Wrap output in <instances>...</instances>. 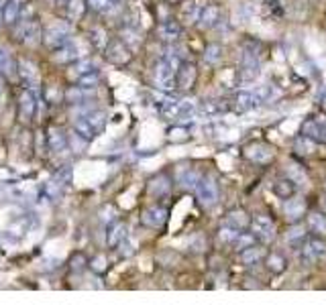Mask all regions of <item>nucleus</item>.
Returning a JSON list of instances; mask_svg holds the SVG:
<instances>
[{"label": "nucleus", "instance_id": "17", "mask_svg": "<svg viewBox=\"0 0 326 305\" xmlns=\"http://www.w3.org/2000/svg\"><path fill=\"white\" fill-rule=\"evenodd\" d=\"M157 35L161 37L163 41L171 43V41H177L179 35H182V27L175 23V21H163L157 29Z\"/></svg>", "mask_w": 326, "mask_h": 305}, {"label": "nucleus", "instance_id": "23", "mask_svg": "<svg viewBox=\"0 0 326 305\" xmlns=\"http://www.w3.org/2000/svg\"><path fill=\"white\" fill-rule=\"evenodd\" d=\"M304 135L308 137H316V139H324L326 141V120H308L304 126Z\"/></svg>", "mask_w": 326, "mask_h": 305}, {"label": "nucleus", "instance_id": "45", "mask_svg": "<svg viewBox=\"0 0 326 305\" xmlns=\"http://www.w3.org/2000/svg\"><path fill=\"white\" fill-rule=\"evenodd\" d=\"M76 69L80 71V75H84V73H88V71H94V61H92V59H82V61L76 65Z\"/></svg>", "mask_w": 326, "mask_h": 305}, {"label": "nucleus", "instance_id": "5", "mask_svg": "<svg viewBox=\"0 0 326 305\" xmlns=\"http://www.w3.org/2000/svg\"><path fill=\"white\" fill-rule=\"evenodd\" d=\"M43 43L49 47L51 51H57L61 47H65L69 43V31L61 25L57 27H49L45 33H43Z\"/></svg>", "mask_w": 326, "mask_h": 305}, {"label": "nucleus", "instance_id": "44", "mask_svg": "<svg viewBox=\"0 0 326 305\" xmlns=\"http://www.w3.org/2000/svg\"><path fill=\"white\" fill-rule=\"evenodd\" d=\"M169 141H173V143H177V141H186L188 139V130L184 128V126H173L171 130H169Z\"/></svg>", "mask_w": 326, "mask_h": 305}, {"label": "nucleus", "instance_id": "14", "mask_svg": "<svg viewBox=\"0 0 326 305\" xmlns=\"http://www.w3.org/2000/svg\"><path fill=\"white\" fill-rule=\"evenodd\" d=\"M167 220V209L163 205H151L143 212V224L149 228H159Z\"/></svg>", "mask_w": 326, "mask_h": 305}, {"label": "nucleus", "instance_id": "47", "mask_svg": "<svg viewBox=\"0 0 326 305\" xmlns=\"http://www.w3.org/2000/svg\"><path fill=\"white\" fill-rule=\"evenodd\" d=\"M92 269H94L96 273H104V271H106V258H104V256H96V258L92 260Z\"/></svg>", "mask_w": 326, "mask_h": 305}, {"label": "nucleus", "instance_id": "39", "mask_svg": "<svg viewBox=\"0 0 326 305\" xmlns=\"http://www.w3.org/2000/svg\"><path fill=\"white\" fill-rule=\"evenodd\" d=\"M200 12H202V8H200V4H196V2H190V4H184V16H186V21H190V23H194V21H198V18H200Z\"/></svg>", "mask_w": 326, "mask_h": 305}, {"label": "nucleus", "instance_id": "7", "mask_svg": "<svg viewBox=\"0 0 326 305\" xmlns=\"http://www.w3.org/2000/svg\"><path fill=\"white\" fill-rule=\"evenodd\" d=\"M35 108H37L35 94H33L31 90H23L21 96H19V104H16L19 118H21L23 122H29V120L35 116Z\"/></svg>", "mask_w": 326, "mask_h": 305}, {"label": "nucleus", "instance_id": "27", "mask_svg": "<svg viewBox=\"0 0 326 305\" xmlns=\"http://www.w3.org/2000/svg\"><path fill=\"white\" fill-rule=\"evenodd\" d=\"M41 39H43L41 25H39L37 21H31V27H29L27 37H25V41H23V43H27V45L31 47V45H39V41H41Z\"/></svg>", "mask_w": 326, "mask_h": 305}, {"label": "nucleus", "instance_id": "25", "mask_svg": "<svg viewBox=\"0 0 326 305\" xmlns=\"http://www.w3.org/2000/svg\"><path fill=\"white\" fill-rule=\"evenodd\" d=\"M218 14H220V10H218L216 4H208V6H204L202 8V12H200V25L202 27H212V25H216L218 21Z\"/></svg>", "mask_w": 326, "mask_h": 305}, {"label": "nucleus", "instance_id": "30", "mask_svg": "<svg viewBox=\"0 0 326 305\" xmlns=\"http://www.w3.org/2000/svg\"><path fill=\"white\" fill-rule=\"evenodd\" d=\"M98 82H100L98 71H88V73L80 75V80H78V88H80V90H92V88H96V86H98Z\"/></svg>", "mask_w": 326, "mask_h": 305}, {"label": "nucleus", "instance_id": "26", "mask_svg": "<svg viewBox=\"0 0 326 305\" xmlns=\"http://www.w3.org/2000/svg\"><path fill=\"white\" fill-rule=\"evenodd\" d=\"M308 224H310V228H312L316 234H320V236H324L326 234V216L324 214L312 212V214L308 216Z\"/></svg>", "mask_w": 326, "mask_h": 305}, {"label": "nucleus", "instance_id": "24", "mask_svg": "<svg viewBox=\"0 0 326 305\" xmlns=\"http://www.w3.org/2000/svg\"><path fill=\"white\" fill-rule=\"evenodd\" d=\"M149 194L151 196H167L169 194V179L165 175H157L149 181Z\"/></svg>", "mask_w": 326, "mask_h": 305}, {"label": "nucleus", "instance_id": "48", "mask_svg": "<svg viewBox=\"0 0 326 305\" xmlns=\"http://www.w3.org/2000/svg\"><path fill=\"white\" fill-rule=\"evenodd\" d=\"M4 94H6V86H4V80H2V73H0V104L4 102Z\"/></svg>", "mask_w": 326, "mask_h": 305}, {"label": "nucleus", "instance_id": "21", "mask_svg": "<svg viewBox=\"0 0 326 305\" xmlns=\"http://www.w3.org/2000/svg\"><path fill=\"white\" fill-rule=\"evenodd\" d=\"M198 112L208 118H214V116H220L222 112H226V106L220 100H206L198 106Z\"/></svg>", "mask_w": 326, "mask_h": 305}, {"label": "nucleus", "instance_id": "13", "mask_svg": "<svg viewBox=\"0 0 326 305\" xmlns=\"http://www.w3.org/2000/svg\"><path fill=\"white\" fill-rule=\"evenodd\" d=\"M259 73H261V65H259L257 55L251 53V51H247L245 57H243V69H241L243 82H253V80L259 78Z\"/></svg>", "mask_w": 326, "mask_h": 305}, {"label": "nucleus", "instance_id": "40", "mask_svg": "<svg viewBox=\"0 0 326 305\" xmlns=\"http://www.w3.org/2000/svg\"><path fill=\"white\" fill-rule=\"evenodd\" d=\"M204 59L212 65H216L218 61L222 59V47L220 45H208L206 51H204Z\"/></svg>", "mask_w": 326, "mask_h": 305}, {"label": "nucleus", "instance_id": "37", "mask_svg": "<svg viewBox=\"0 0 326 305\" xmlns=\"http://www.w3.org/2000/svg\"><path fill=\"white\" fill-rule=\"evenodd\" d=\"M285 173H287V177H289L294 183H298V185L306 183V171H304L300 165H289Z\"/></svg>", "mask_w": 326, "mask_h": 305}, {"label": "nucleus", "instance_id": "9", "mask_svg": "<svg viewBox=\"0 0 326 305\" xmlns=\"http://www.w3.org/2000/svg\"><path fill=\"white\" fill-rule=\"evenodd\" d=\"M16 71H19V78L21 82L27 86V88H37L39 86V71H37V65L27 61V59H19L16 63Z\"/></svg>", "mask_w": 326, "mask_h": 305}, {"label": "nucleus", "instance_id": "36", "mask_svg": "<svg viewBox=\"0 0 326 305\" xmlns=\"http://www.w3.org/2000/svg\"><path fill=\"white\" fill-rule=\"evenodd\" d=\"M239 234H241V230H237V228H230V226H226V228H222L220 232H218V240L220 242H224V244H234L237 242V238H239Z\"/></svg>", "mask_w": 326, "mask_h": 305}, {"label": "nucleus", "instance_id": "41", "mask_svg": "<svg viewBox=\"0 0 326 305\" xmlns=\"http://www.w3.org/2000/svg\"><path fill=\"white\" fill-rule=\"evenodd\" d=\"M306 236V228L304 226H292L289 230H287V234H285V238L289 240V242H296V240H302Z\"/></svg>", "mask_w": 326, "mask_h": 305}, {"label": "nucleus", "instance_id": "50", "mask_svg": "<svg viewBox=\"0 0 326 305\" xmlns=\"http://www.w3.org/2000/svg\"><path fill=\"white\" fill-rule=\"evenodd\" d=\"M324 209H326V202H324Z\"/></svg>", "mask_w": 326, "mask_h": 305}, {"label": "nucleus", "instance_id": "35", "mask_svg": "<svg viewBox=\"0 0 326 305\" xmlns=\"http://www.w3.org/2000/svg\"><path fill=\"white\" fill-rule=\"evenodd\" d=\"M265 264H267V269L271 271V273H281L283 269H285V258L281 256V254H277V253H273L267 256V260H265Z\"/></svg>", "mask_w": 326, "mask_h": 305}, {"label": "nucleus", "instance_id": "19", "mask_svg": "<svg viewBox=\"0 0 326 305\" xmlns=\"http://www.w3.org/2000/svg\"><path fill=\"white\" fill-rule=\"evenodd\" d=\"M21 12H23V4L21 0H8L4 10H2V18L6 25H14L19 18H21Z\"/></svg>", "mask_w": 326, "mask_h": 305}, {"label": "nucleus", "instance_id": "46", "mask_svg": "<svg viewBox=\"0 0 326 305\" xmlns=\"http://www.w3.org/2000/svg\"><path fill=\"white\" fill-rule=\"evenodd\" d=\"M88 6H90L92 10L102 12V10H106L110 6V0H88Z\"/></svg>", "mask_w": 326, "mask_h": 305}, {"label": "nucleus", "instance_id": "20", "mask_svg": "<svg viewBox=\"0 0 326 305\" xmlns=\"http://www.w3.org/2000/svg\"><path fill=\"white\" fill-rule=\"evenodd\" d=\"M47 147L55 153L63 151L67 147V137L59 128H49L47 130Z\"/></svg>", "mask_w": 326, "mask_h": 305}, {"label": "nucleus", "instance_id": "34", "mask_svg": "<svg viewBox=\"0 0 326 305\" xmlns=\"http://www.w3.org/2000/svg\"><path fill=\"white\" fill-rule=\"evenodd\" d=\"M314 149H316V145H314L312 137L304 135V137H298V139H296V153H300V155H310V153H314Z\"/></svg>", "mask_w": 326, "mask_h": 305}, {"label": "nucleus", "instance_id": "18", "mask_svg": "<svg viewBox=\"0 0 326 305\" xmlns=\"http://www.w3.org/2000/svg\"><path fill=\"white\" fill-rule=\"evenodd\" d=\"M124 240H126V224H122V222H114V224L110 226L108 238H106L108 246L110 249H116V246H120Z\"/></svg>", "mask_w": 326, "mask_h": 305}, {"label": "nucleus", "instance_id": "42", "mask_svg": "<svg viewBox=\"0 0 326 305\" xmlns=\"http://www.w3.org/2000/svg\"><path fill=\"white\" fill-rule=\"evenodd\" d=\"M253 240H255V234H239V238H237V242H234V246L239 249V251H245V249H249L251 244H253Z\"/></svg>", "mask_w": 326, "mask_h": 305}, {"label": "nucleus", "instance_id": "4", "mask_svg": "<svg viewBox=\"0 0 326 305\" xmlns=\"http://www.w3.org/2000/svg\"><path fill=\"white\" fill-rule=\"evenodd\" d=\"M218 196L220 192H218V181L214 175H206L196 183V200L200 202V205L204 207L214 205L218 202Z\"/></svg>", "mask_w": 326, "mask_h": 305}, {"label": "nucleus", "instance_id": "31", "mask_svg": "<svg viewBox=\"0 0 326 305\" xmlns=\"http://www.w3.org/2000/svg\"><path fill=\"white\" fill-rule=\"evenodd\" d=\"M198 181H200V177H198L194 167H188V169H184V173H179V185L182 187H196Z\"/></svg>", "mask_w": 326, "mask_h": 305}, {"label": "nucleus", "instance_id": "43", "mask_svg": "<svg viewBox=\"0 0 326 305\" xmlns=\"http://www.w3.org/2000/svg\"><path fill=\"white\" fill-rule=\"evenodd\" d=\"M92 41H94V45L98 49H104L106 47V33H104V29H94L92 31Z\"/></svg>", "mask_w": 326, "mask_h": 305}, {"label": "nucleus", "instance_id": "32", "mask_svg": "<svg viewBox=\"0 0 326 305\" xmlns=\"http://www.w3.org/2000/svg\"><path fill=\"white\" fill-rule=\"evenodd\" d=\"M294 187H296V183L292 181V179H281V181H277L275 183V194L281 198V200H287L289 196H294Z\"/></svg>", "mask_w": 326, "mask_h": 305}, {"label": "nucleus", "instance_id": "6", "mask_svg": "<svg viewBox=\"0 0 326 305\" xmlns=\"http://www.w3.org/2000/svg\"><path fill=\"white\" fill-rule=\"evenodd\" d=\"M251 230H253V234L257 238L269 242V240H273V236H275V222H273L269 216H255L251 220Z\"/></svg>", "mask_w": 326, "mask_h": 305}, {"label": "nucleus", "instance_id": "16", "mask_svg": "<svg viewBox=\"0 0 326 305\" xmlns=\"http://www.w3.org/2000/svg\"><path fill=\"white\" fill-rule=\"evenodd\" d=\"M106 57H108L112 63H116V65H124L131 59V51L124 47L122 41H112L108 47H106Z\"/></svg>", "mask_w": 326, "mask_h": 305}, {"label": "nucleus", "instance_id": "22", "mask_svg": "<svg viewBox=\"0 0 326 305\" xmlns=\"http://www.w3.org/2000/svg\"><path fill=\"white\" fill-rule=\"evenodd\" d=\"M226 224H228L230 228L245 230V228L251 224V220H249V216H247L243 209H237V212H230V214L226 216Z\"/></svg>", "mask_w": 326, "mask_h": 305}, {"label": "nucleus", "instance_id": "15", "mask_svg": "<svg viewBox=\"0 0 326 305\" xmlns=\"http://www.w3.org/2000/svg\"><path fill=\"white\" fill-rule=\"evenodd\" d=\"M259 106V102L255 98V92L253 90H239L234 94V108L239 112H251Z\"/></svg>", "mask_w": 326, "mask_h": 305}, {"label": "nucleus", "instance_id": "38", "mask_svg": "<svg viewBox=\"0 0 326 305\" xmlns=\"http://www.w3.org/2000/svg\"><path fill=\"white\" fill-rule=\"evenodd\" d=\"M14 69V61L10 59V55L4 49H0V73L2 75H12Z\"/></svg>", "mask_w": 326, "mask_h": 305}, {"label": "nucleus", "instance_id": "11", "mask_svg": "<svg viewBox=\"0 0 326 305\" xmlns=\"http://www.w3.org/2000/svg\"><path fill=\"white\" fill-rule=\"evenodd\" d=\"M196 78H198L196 65L192 61H182L179 67H177V88L190 90L196 84Z\"/></svg>", "mask_w": 326, "mask_h": 305}, {"label": "nucleus", "instance_id": "12", "mask_svg": "<svg viewBox=\"0 0 326 305\" xmlns=\"http://www.w3.org/2000/svg\"><path fill=\"white\" fill-rule=\"evenodd\" d=\"M281 209H283V214H285L287 220H298V218H302V216L306 214L308 205H306V200H304V198H300V196H289V198L283 202Z\"/></svg>", "mask_w": 326, "mask_h": 305}, {"label": "nucleus", "instance_id": "33", "mask_svg": "<svg viewBox=\"0 0 326 305\" xmlns=\"http://www.w3.org/2000/svg\"><path fill=\"white\" fill-rule=\"evenodd\" d=\"M78 57H80L78 47L71 45V43H67L65 47L55 51V59H57V61H74V59H78Z\"/></svg>", "mask_w": 326, "mask_h": 305}, {"label": "nucleus", "instance_id": "29", "mask_svg": "<svg viewBox=\"0 0 326 305\" xmlns=\"http://www.w3.org/2000/svg\"><path fill=\"white\" fill-rule=\"evenodd\" d=\"M84 8H86V2H84V0H69V2L65 4V14H67V18L78 21V18L84 14Z\"/></svg>", "mask_w": 326, "mask_h": 305}, {"label": "nucleus", "instance_id": "28", "mask_svg": "<svg viewBox=\"0 0 326 305\" xmlns=\"http://www.w3.org/2000/svg\"><path fill=\"white\" fill-rule=\"evenodd\" d=\"M263 256H265V251H263V249H259V246H249V249H245V251L241 253V260H243L245 264H255V262H259Z\"/></svg>", "mask_w": 326, "mask_h": 305}, {"label": "nucleus", "instance_id": "2", "mask_svg": "<svg viewBox=\"0 0 326 305\" xmlns=\"http://www.w3.org/2000/svg\"><path fill=\"white\" fill-rule=\"evenodd\" d=\"M182 59L177 53H171V55H165L161 61L155 65V84L161 88V90H173L177 86V67H179Z\"/></svg>", "mask_w": 326, "mask_h": 305}, {"label": "nucleus", "instance_id": "10", "mask_svg": "<svg viewBox=\"0 0 326 305\" xmlns=\"http://www.w3.org/2000/svg\"><path fill=\"white\" fill-rule=\"evenodd\" d=\"M245 157L257 165H263V163H269L273 159V149L265 143H251L247 149H245Z\"/></svg>", "mask_w": 326, "mask_h": 305}, {"label": "nucleus", "instance_id": "1", "mask_svg": "<svg viewBox=\"0 0 326 305\" xmlns=\"http://www.w3.org/2000/svg\"><path fill=\"white\" fill-rule=\"evenodd\" d=\"M74 128H76V132L82 139L92 141V139H96L98 135L104 132V128H106V114L102 110H90V112H86L84 116H80L76 120Z\"/></svg>", "mask_w": 326, "mask_h": 305}, {"label": "nucleus", "instance_id": "49", "mask_svg": "<svg viewBox=\"0 0 326 305\" xmlns=\"http://www.w3.org/2000/svg\"><path fill=\"white\" fill-rule=\"evenodd\" d=\"M6 2H8V0H0V14H2V10H4V6H6Z\"/></svg>", "mask_w": 326, "mask_h": 305}, {"label": "nucleus", "instance_id": "8", "mask_svg": "<svg viewBox=\"0 0 326 305\" xmlns=\"http://www.w3.org/2000/svg\"><path fill=\"white\" fill-rule=\"evenodd\" d=\"M326 256V242L322 238H312V240H308V244L302 249V260L306 262V264H314V262H318L320 258H324Z\"/></svg>", "mask_w": 326, "mask_h": 305}, {"label": "nucleus", "instance_id": "3", "mask_svg": "<svg viewBox=\"0 0 326 305\" xmlns=\"http://www.w3.org/2000/svg\"><path fill=\"white\" fill-rule=\"evenodd\" d=\"M198 112V104L194 100H173L165 98L161 102V114L167 120H192V116Z\"/></svg>", "mask_w": 326, "mask_h": 305}]
</instances>
